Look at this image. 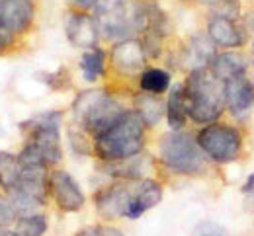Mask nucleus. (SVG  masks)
<instances>
[{
	"label": "nucleus",
	"instance_id": "aec40b11",
	"mask_svg": "<svg viewBox=\"0 0 254 236\" xmlns=\"http://www.w3.org/2000/svg\"><path fill=\"white\" fill-rule=\"evenodd\" d=\"M80 72L86 82H98L106 74V51L100 47L84 51L80 57Z\"/></svg>",
	"mask_w": 254,
	"mask_h": 236
},
{
	"label": "nucleus",
	"instance_id": "423d86ee",
	"mask_svg": "<svg viewBox=\"0 0 254 236\" xmlns=\"http://www.w3.org/2000/svg\"><path fill=\"white\" fill-rule=\"evenodd\" d=\"M195 141L203 150V154L215 164L235 162L241 156L243 144H245L241 131L235 125L221 123V121L203 125L195 133Z\"/></svg>",
	"mask_w": 254,
	"mask_h": 236
},
{
	"label": "nucleus",
	"instance_id": "20e7f679",
	"mask_svg": "<svg viewBox=\"0 0 254 236\" xmlns=\"http://www.w3.org/2000/svg\"><path fill=\"white\" fill-rule=\"evenodd\" d=\"M124 111L126 107L120 103V100L102 88L84 90L72 101L74 125L84 129L92 139L110 129L124 115Z\"/></svg>",
	"mask_w": 254,
	"mask_h": 236
},
{
	"label": "nucleus",
	"instance_id": "9b49d317",
	"mask_svg": "<svg viewBox=\"0 0 254 236\" xmlns=\"http://www.w3.org/2000/svg\"><path fill=\"white\" fill-rule=\"evenodd\" d=\"M205 34L217 49H239L247 43V37H249L239 18H229L217 12H213L207 18Z\"/></svg>",
	"mask_w": 254,
	"mask_h": 236
},
{
	"label": "nucleus",
	"instance_id": "2eb2a0df",
	"mask_svg": "<svg viewBox=\"0 0 254 236\" xmlns=\"http://www.w3.org/2000/svg\"><path fill=\"white\" fill-rule=\"evenodd\" d=\"M215 53H217V47L207 37V34L193 35L186 43V47L182 49L180 63H182V67L188 68V72L197 70V68H207L211 59L215 57Z\"/></svg>",
	"mask_w": 254,
	"mask_h": 236
},
{
	"label": "nucleus",
	"instance_id": "5701e85b",
	"mask_svg": "<svg viewBox=\"0 0 254 236\" xmlns=\"http://www.w3.org/2000/svg\"><path fill=\"white\" fill-rule=\"evenodd\" d=\"M14 225H16L14 231L20 236H43L47 233V217L41 213L18 217V221Z\"/></svg>",
	"mask_w": 254,
	"mask_h": 236
},
{
	"label": "nucleus",
	"instance_id": "f03ea898",
	"mask_svg": "<svg viewBox=\"0 0 254 236\" xmlns=\"http://www.w3.org/2000/svg\"><path fill=\"white\" fill-rule=\"evenodd\" d=\"M182 84L188 119L197 125L219 121L225 111V82L217 80L209 68H197L188 72V78Z\"/></svg>",
	"mask_w": 254,
	"mask_h": 236
},
{
	"label": "nucleus",
	"instance_id": "4be33fe9",
	"mask_svg": "<svg viewBox=\"0 0 254 236\" xmlns=\"http://www.w3.org/2000/svg\"><path fill=\"white\" fill-rule=\"evenodd\" d=\"M22 164L18 154H12L8 150H0V188L8 193L20 180Z\"/></svg>",
	"mask_w": 254,
	"mask_h": 236
},
{
	"label": "nucleus",
	"instance_id": "393cba45",
	"mask_svg": "<svg viewBox=\"0 0 254 236\" xmlns=\"http://www.w3.org/2000/svg\"><path fill=\"white\" fill-rule=\"evenodd\" d=\"M16 221H18V215H16V211H14L10 199H8V197H6V199L0 197V227L8 229V227L14 225Z\"/></svg>",
	"mask_w": 254,
	"mask_h": 236
},
{
	"label": "nucleus",
	"instance_id": "bb28decb",
	"mask_svg": "<svg viewBox=\"0 0 254 236\" xmlns=\"http://www.w3.org/2000/svg\"><path fill=\"white\" fill-rule=\"evenodd\" d=\"M94 236H126L120 229L116 227H106V225H96Z\"/></svg>",
	"mask_w": 254,
	"mask_h": 236
},
{
	"label": "nucleus",
	"instance_id": "6e6552de",
	"mask_svg": "<svg viewBox=\"0 0 254 236\" xmlns=\"http://www.w3.org/2000/svg\"><path fill=\"white\" fill-rule=\"evenodd\" d=\"M49 193L63 213H76L86 203L78 182L66 170H53L49 174Z\"/></svg>",
	"mask_w": 254,
	"mask_h": 236
},
{
	"label": "nucleus",
	"instance_id": "a211bd4d",
	"mask_svg": "<svg viewBox=\"0 0 254 236\" xmlns=\"http://www.w3.org/2000/svg\"><path fill=\"white\" fill-rule=\"evenodd\" d=\"M106 174L124 180V182H139L145 180V172H147V158L139 152L135 156H129L124 160H116V162H104Z\"/></svg>",
	"mask_w": 254,
	"mask_h": 236
},
{
	"label": "nucleus",
	"instance_id": "ddd939ff",
	"mask_svg": "<svg viewBox=\"0 0 254 236\" xmlns=\"http://www.w3.org/2000/svg\"><path fill=\"white\" fill-rule=\"evenodd\" d=\"M35 20L33 0H0V26L14 35H24L32 30Z\"/></svg>",
	"mask_w": 254,
	"mask_h": 236
},
{
	"label": "nucleus",
	"instance_id": "412c9836",
	"mask_svg": "<svg viewBox=\"0 0 254 236\" xmlns=\"http://www.w3.org/2000/svg\"><path fill=\"white\" fill-rule=\"evenodd\" d=\"M170 72L164 68H145L139 76V88L147 94H164L170 88Z\"/></svg>",
	"mask_w": 254,
	"mask_h": 236
},
{
	"label": "nucleus",
	"instance_id": "2f4dec72",
	"mask_svg": "<svg viewBox=\"0 0 254 236\" xmlns=\"http://www.w3.org/2000/svg\"><path fill=\"white\" fill-rule=\"evenodd\" d=\"M249 61H251V65H253V68H254V41H253V49H251V59H249Z\"/></svg>",
	"mask_w": 254,
	"mask_h": 236
},
{
	"label": "nucleus",
	"instance_id": "f3484780",
	"mask_svg": "<svg viewBox=\"0 0 254 236\" xmlns=\"http://www.w3.org/2000/svg\"><path fill=\"white\" fill-rule=\"evenodd\" d=\"M166 123L170 131H184L188 121V107H186V94L184 84H174L166 98V111H164Z\"/></svg>",
	"mask_w": 254,
	"mask_h": 236
},
{
	"label": "nucleus",
	"instance_id": "c756f323",
	"mask_svg": "<svg viewBox=\"0 0 254 236\" xmlns=\"http://www.w3.org/2000/svg\"><path fill=\"white\" fill-rule=\"evenodd\" d=\"M182 2H195V4H201V6H207V8H215L219 0H182Z\"/></svg>",
	"mask_w": 254,
	"mask_h": 236
},
{
	"label": "nucleus",
	"instance_id": "dca6fc26",
	"mask_svg": "<svg viewBox=\"0 0 254 236\" xmlns=\"http://www.w3.org/2000/svg\"><path fill=\"white\" fill-rule=\"evenodd\" d=\"M249 65H251L249 57H245L241 51L225 49L221 53H215V57L211 59L207 68L217 80L227 82V80H231V78H235L239 74H245L249 70Z\"/></svg>",
	"mask_w": 254,
	"mask_h": 236
},
{
	"label": "nucleus",
	"instance_id": "a878e982",
	"mask_svg": "<svg viewBox=\"0 0 254 236\" xmlns=\"http://www.w3.org/2000/svg\"><path fill=\"white\" fill-rule=\"evenodd\" d=\"M14 43H16V35L4 26H0V55L6 53L10 47H14Z\"/></svg>",
	"mask_w": 254,
	"mask_h": 236
},
{
	"label": "nucleus",
	"instance_id": "4468645a",
	"mask_svg": "<svg viewBox=\"0 0 254 236\" xmlns=\"http://www.w3.org/2000/svg\"><path fill=\"white\" fill-rule=\"evenodd\" d=\"M162 195H164V189H162V184L153 180V178H145V180H139L135 182V188H133V195H131V201L127 207L126 219H139L141 215H145L147 211L155 209L160 201H162Z\"/></svg>",
	"mask_w": 254,
	"mask_h": 236
},
{
	"label": "nucleus",
	"instance_id": "7c9ffc66",
	"mask_svg": "<svg viewBox=\"0 0 254 236\" xmlns=\"http://www.w3.org/2000/svg\"><path fill=\"white\" fill-rule=\"evenodd\" d=\"M0 236H20L16 231H10V229H4V227H0Z\"/></svg>",
	"mask_w": 254,
	"mask_h": 236
},
{
	"label": "nucleus",
	"instance_id": "7ed1b4c3",
	"mask_svg": "<svg viewBox=\"0 0 254 236\" xmlns=\"http://www.w3.org/2000/svg\"><path fill=\"white\" fill-rule=\"evenodd\" d=\"M145 123L133 111L126 109L124 115L102 135L94 139V156L102 162H116L143 152L145 148Z\"/></svg>",
	"mask_w": 254,
	"mask_h": 236
},
{
	"label": "nucleus",
	"instance_id": "6ab92c4d",
	"mask_svg": "<svg viewBox=\"0 0 254 236\" xmlns=\"http://www.w3.org/2000/svg\"><path fill=\"white\" fill-rule=\"evenodd\" d=\"M133 111L141 117V121L145 123V127L151 129V127H157L160 123V119L164 117L166 101H162V98L157 96V94H147V92H143V94L135 96Z\"/></svg>",
	"mask_w": 254,
	"mask_h": 236
},
{
	"label": "nucleus",
	"instance_id": "f8f14e48",
	"mask_svg": "<svg viewBox=\"0 0 254 236\" xmlns=\"http://www.w3.org/2000/svg\"><path fill=\"white\" fill-rule=\"evenodd\" d=\"M133 188H135V182H124V180L114 186L102 188L94 195L96 211L108 221L126 217L131 195H133Z\"/></svg>",
	"mask_w": 254,
	"mask_h": 236
},
{
	"label": "nucleus",
	"instance_id": "f257e3e1",
	"mask_svg": "<svg viewBox=\"0 0 254 236\" xmlns=\"http://www.w3.org/2000/svg\"><path fill=\"white\" fill-rule=\"evenodd\" d=\"M61 123L63 111L47 109L20 123V131L26 137V144L18 154L22 166L51 168L61 162Z\"/></svg>",
	"mask_w": 254,
	"mask_h": 236
},
{
	"label": "nucleus",
	"instance_id": "39448f33",
	"mask_svg": "<svg viewBox=\"0 0 254 236\" xmlns=\"http://www.w3.org/2000/svg\"><path fill=\"white\" fill-rule=\"evenodd\" d=\"M159 160L166 170L178 176H199L207 172L209 158L199 148L195 135L170 131L159 142Z\"/></svg>",
	"mask_w": 254,
	"mask_h": 236
},
{
	"label": "nucleus",
	"instance_id": "0eeeda50",
	"mask_svg": "<svg viewBox=\"0 0 254 236\" xmlns=\"http://www.w3.org/2000/svg\"><path fill=\"white\" fill-rule=\"evenodd\" d=\"M147 53L145 47L141 43V39L137 37H129L122 39L118 43H114L112 51H110V65L112 68L120 74V76H141V72L147 68Z\"/></svg>",
	"mask_w": 254,
	"mask_h": 236
},
{
	"label": "nucleus",
	"instance_id": "9d476101",
	"mask_svg": "<svg viewBox=\"0 0 254 236\" xmlns=\"http://www.w3.org/2000/svg\"><path fill=\"white\" fill-rule=\"evenodd\" d=\"M254 107V82L249 74H239L225 82V109L237 119L247 121Z\"/></svg>",
	"mask_w": 254,
	"mask_h": 236
},
{
	"label": "nucleus",
	"instance_id": "c85d7f7f",
	"mask_svg": "<svg viewBox=\"0 0 254 236\" xmlns=\"http://www.w3.org/2000/svg\"><path fill=\"white\" fill-rule=\"evenodd\" d=\"M70 2H72V6H74L76 10H84V12L92 10L96 4V0H70Z\"/></svg>",
	"mask_w": 254,
	"mask_h": 236
},
{
	"label": "nucleus",
	"instance_id": "cd10ccee",
	"mask_svg": "<svg viewBox=\"0 0 254 236\" xmlns=\"http://www.w3.org/2000/svg\"><path fill=\"white\" fill-rule=\"evenodd\" d=\"M241 191H243L245 195H254V172L247 176V180H245V184H243Z\"/></svg>",
	"mask_w": 254,
	"mask_h": 236
},
{
	"label": "nucleus",
	"instance_id": "b1692460",
	"mask_svg": "<svg viewBox=\"0 0 254 236\" xmlns=\"http://www.w3.org/2000/svg\"><path fill=\"white\" fill-rule=\"evenodd\" d=\"M39 80L45 82L51 90H64L70 84V74H68L66 68H59L55 72H41Z\"/></svg>",
	"mask_w": 254,
	"mask_h": 236
},
{
	"label": "nucleus",
	"instance_id": "1a4fd4ad",
	"mask_svg": "<svg viewBox=\"0 0 254 236\" xmlns=\"http://www.w3.org/2000/svg\"><path fill=\"white\" fill-rule=\"evenodd\" d=\"M64 34L72 47L88 51L100 43V32L92 14L72 8L64 18Z\"/></svg>",
	"mask_w": 254,
	"mask_h": 236
}]
</instances>
